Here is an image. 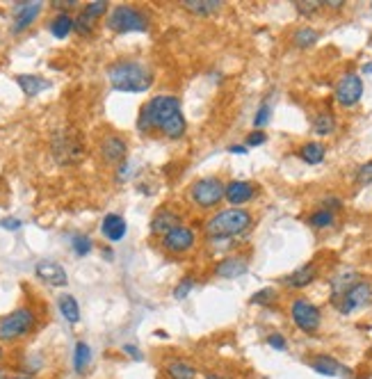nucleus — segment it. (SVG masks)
<instances>
[{
    "instance_id": "nucleus-8",
    "label": "nucleus",
    "mask_w": 372,
    "mask_h": 379,
    "mask_svg": "<svg viewBox=\"0 0 372 379\" xmlns=\"http://www.w3.org/2000/svg\"><path fill=\"white\" fill-rule=\"evenodd\" d=\"M290 322L295 325L302 334L315 336L322 329V309L315 302H311L308 297H295L288 306Z\"/></svg>"
},
{
    "instance_id": "nucleus-30",
    "label": "nucleus",
    "mask_w": 372,
    "mask_h": 379,
    "mask_svg": "<svg viewBox=\"0 0 372 379\" xmlns=\"http://www.w3.org/2000/svg\"><path fill=\"white\" fill-rule=\"evenodd\" d=\"M58 309L62 313V318H65L69 325H78L81 322V304H78V299L74 295H60L58 299Z\"/></svg>"
},
{
    "instance_id": "nucleus-19",
    "label": "nucleus",
    "mask_w": 372,
    "mask_h": 379,
    "mask_svg": "<svg viewBox=\"0 0 372 379\" xmlns=\"http://www.w3.org/2000/svg\"><path fill=\"white\" fill-rule=\"evenodd\" d=\"M35 274L53 288H65L69 283L67 270L60 263H55V260H39L35 265Z\"/></svg>"
},
{
    "instance_id": "nucleus-31",
    "label": "nucleus",
    "mask_w": 372,
    "mask_h": 379,
    "mask_svg": "<svg viewBox=\"0 0 372 379\" xmlns=\"http://www.w3.org/2000/svg\"><path fill=\"white\" fill-rule=\"evenodd\" d=\"M92 366V347L90 343L85 341H78L74 345V370L76 375H85L87 370Z\"/></svg>"
},
{
    "instance_id": "nucleus-22",
    "label": "nucleus",
    "mask_w": 372,
    "mask_h": 379,
    "mask_svg": "<svg viewBox=\"0 0 372 379\" xmlns=\"http://www.w3.org/2000/svg\"><path fill=\"white\" fill-rule=\"evenodd\" d=\"M311 128L318 137H329L338 130V119L331 110H320V112L313 115L311 119Z\"/></svg>"
},
{
    "instance_id": "nucleus-2",
    "label": "nucleus",
    "mask_w": 372,
    "mask_h": 379,
    "mask_svg": "<svg viewBox=\"0 0 372 379\" xmlns=\"http://www.w3.org/2000/svg\"><path fill=\"white\" fill-rule=\"evenodd\" d=\"M254 226V212L247 208H219L203 222L205 240L219 242V240H233L240 238Z\"/></svg>"
},
{
    "instance_id": "nucleus-5",
    "label": "nucleus",
    "mask_w": 372,
    "mask_h": 379,
    "mask_svg": "<svg viewBox=\"0 0 372 379\" xmlns=\"http://www.w3.org/2000/svg\"><path fill=\"white\" fill-rule=\"evenodd\" d=\"M37 329V313L33 306H19L12 313L0 315V343H19Z\"/></svg>"
},
{
    "instance_id": "nucleus-4",
    "label": "nucleus",
    "mask_w": 372,
    "mask_h": 379,
    "mask_svg": "<svg viewBox=\"0 0 372 379\" xmlns=\"http://www.w3.org/2000/svg\"><path fill=\"white\" fill-rule=\"evenodd\" d=\"M105 28L112 30L117 35H128V33H149L151 28V17L146 10L135 5H117L108 12Z\"/></svg>"
},
{
    "instance_id": "nucleus-11",
    "label": "nucleus",
    "mask_w": 372,
    "mask_h": 379,
    "mask_svg": "<svg viewBox=\"0 0 372 379\" xmlns=\"http://www.w3.org/2000/svg\"><path fill=\"white\" fill-rule=\"evenodd\" d=\"M196 242H199V233H196L192 226L180 224L167 235H162L160 247L171 256H183V254H189L192 249H196Z\"/></svg>"
},
{
    "instance_id": "nucleus-52",
    "label": "nucleus",
    "mask_w": 372,
    "mask_h": 379,
    "mask_svg": "<svg viewBox=\"0 0 372 379\" xmlns=\"http://www.w3.org/2000/svg\"><path fill=\"white\" fill-rule=\"evenodd\" d=\"M370 7H372V3H370Z\"/></svg>"
},
{
    "instance_id": "nucleus-36",
    "label": "nucleus",
    "mask_w": 372,
    "mask_h": 379,
    "mask_svg": "<svg viewBox=\"0 0 372 379\" xmlns=\"http://www.w3.org/2000/svg\"><path fill=\"white\" fill-rule=\"evenodd\" d=\"M272 121V103H260L258 110H256V115H254V130H260V128H265L267 124Z\"/></svg>"
},
{
    "instance_id": "nucleus-10",
    "label": "nucleus",
    "mask_w": 372,
    "mask_h": 379,
    "mask_svg": "<svg viewBox=\"0 0 372 379\" xmlns=\"http://www.w3.org/2000/svg\"><path fill=\"white\" fill-rule=\"evenodd\" d=\"M363 76L356 71H345L334 85V101L340 108H356L363 99Z\"/></svg>"
},
{
    "instance_id": "nucleus-1",
    "label": "nucleus",
    "mask_w": 372,
    "mask_h": 379,
    "mask_svg": "<svg viewBox=\"0 0 372 379\" xmlns=\"http://www.w3.org/2000/svg\"><path fill=\"white\" fill-rule=\"evenodd\" d=\"M137 130L142 135L160 133L167 140H180L187 133V119L183 115L180 99L171 94H155L140 108L137 112Z\"/></svg>"
},
{
    "instance_id": "nucleus-49",
    "label": "nucleus",
    "mask_w": 372,
    "mask_h": 379,
    "mask_svg": "<svg viewBox=\"0 0 372 379\" xmlns=\"http://www.w3.org/2000/svg\"><path fill=\"white\" fill-rule=\"evenodd\" d=\"M10 377H12V375H10V370L0 366V379H10Z\"/></svg>"
},
{
    "instance_id": "nucleus-17",
    "label": "nucleus",
    "mask_w": 372,
    "mask_h": 379,
    "mask_svg": "<svg viewBox=\"0 0 372 379\" xmlns=\"http://www.w3.org/2000/svg\"><path fill=\"white\" fill-rule=\"evenodd\" d=\"M212 272L219 279H237L249 272V258L244 254H226L224 258H219Z\"/></svg>"
},
{
    "instance_id": "nucleus-51",
    "label": "nucleus",
    "mask_w": 372,
    "mask_h": 379,
    "mask_svg": "<svg viewBox=\"0 0 372 379\" xmlns=\"http://www.w3.org/2000/svg\"><path fill=\"white\" fill-rule=\"evenodd\" d=\"M3 359H5V347H3V343H0V363H3Z\"/></svg>"
},
{
    "instance_id": "nucleus-47",
    "label": "nucleus",
    "mask_w": 372,
    "mask_h": 379,
    "mask_svg": "<svg viewBox=\"0 0 372 379\" xmlns=\"http://www.w3.org/2000/svg\"><path fill=\"white\" fill-rule=\"evenodd\" d=\"M203 379H231V377H226V375H219V373H212V370H208V373L203 375Z\"/></svg>"
},
{
    "instance_id": "nucleus-21",
    "label": "nucleus",
    "mask_w": 372,
    "mask_h": 379,
    "mask_svg": "<svg viewBox=\"0 0 372 379\" xmlns=\"http://www.w3.org/2000/svg\"><path fill=\"white\" fill-rule=\"evenodd\" d=\"M126 233H128V222H126V217L119 215V212H108V215L101 219V235L108 242L112 244L121 242L126 238Z\"/></svg>"
},
{
    "instance_id": "nucleus-34",
    "label": "nucleus",
    "mask_w": 372,
    "mask_h": 379,
    "mask_svg": "<svg viewBox=\"0 0 372 379\" xmlns=\"http://www.w3.org/2000/svg\"><path fill=\"white\" fill-rule=\"evenodd\" d=\"M249 302L256 304V306H265L267 309V306H274L276 302H279V290L276 288H260L251 295Z\"/></svg>"
},
{
    "instance_id": "nucleus-20",
    "label": "nucleus",
    "mask_w": 372,
    "mask_h": 379,
    "mask_svg": "<svg viewBox=\"0 0 372 379\" xmlns=\"http://www.w3.org/2000/svg\"><path fill=\"white\" fill-rule=\"evenodd\" d=\"M162 375L167 379H196L199 368L185 357H169L162 363Z\"/></svg>"
},
{
    "instance_id": "nucleus-35",
    "label": "nucleus",
    "mask_w": 372,
    "mask_h": 379,
    "mask_svg": "<svg viewBox=\"0 0 372 379\" xmlns=\"http://www.w3.org/2000/svg\"><path fill=\"white\" fill-rule=\"evenodd\" d=\"M71 249H74V254L76 256H90L92 254V249H94V242L90 235H74V240H71Z\"/></svg>"
},
{
    "instance_id": "nucleus-43",
    "label": "nucleus",
    "mask_w": 372,
    "mask_h": 379,
    "mask_svg": "<svg viewBox=\"0 0 372 379\" xmlns=\"http://www.w3.org/2000/svg\"><path fill=\"white\" fill-rule=\"evenodd\" d=\"M121 352L126 354V357H130L133 361H142V359H144V354L140 352V347H137V345H133V343L121 345Z\"/></svg>"
},
{
    "instance_id": "nucleus-45",
    "label": "nucleus",
    "mask_w": 372,
    "mask_h": 379,
    "mask_svg": "<svg viewBox=\"0 0 372 379\" xmlns=\"http://www.w3.org/2000/svg\"><path fill=\"white\" fill-rule=\"evenodd\" d=\"M345 0H322V10H343Z\"/></svg>"
},
{
    "instance_id": "nucleus-39",
    "label": "nucleus",
    "mask_w": 372,
    "mask_h": 379,
    "mask_svg": "<svg viewBox=\"0 0 372 379\" xmlns=\"http://www.w3.org/2000/svg\"><path fill=\"white\" fill-rule=\"evenodd\" d=\"M265 343H267V347H270V350H274V352H286V350H288V338L283 336L281 331H272V334H267Z\"/></svg>"
},
{
    "instance_id": "nucleus-44",
    "label": "nucleus",
    "mask_w": 372,
    "mask_h": 379,
    "mask_svg": "<svg viewBox=\"0 0 372 379\" xmlns=\"http://www.w3.org/2000/svg\"><path fill=\"white\" fill-rule=\"evenodd\" d=\"M0 226L7 228V231H19V228L23 226V222L19 217H5L3 222H0Z\"/></svg>"
},
{
    "instance_id": "nucleus-16",
    "label": "nucleus",
    "mask_w": 372,
    "mask_h": 379,
    "mask_svg": "<svg viewBox=\"0 0 372 379\" xmlns=\"http://www.w3.org/2000/svg\"><path fill=\"white\" fill-rule=\"evenodd\" d=\"M44 12V3L39 0H33V3H19L14 5V12H12V33L19 35L23 30H28L33 23L39 19V14Z\"/></svg>"
},
{
    "instance_id": "nucleus-33",
    "label": "nucleus",
    "mask_w": 372,
    "mask_h": 379,
    "mask_svg": "<svg viewBox=\"0 0 372 379\" xmlns=\"http://www.w3.org/2000/svg\"><path fill=\"white\" fill-rule=\"evenodd\" d=\"M194 288H196V279L192 274H185L183 279H180L176 286H174V290H171V295H174V299H178V302H183V299H187L189 295L194 293Z\"/></svg>"
},
{
    "instance_id": "nucleus-23",
    "label": "nucleus",
    "mask_w": 372,
    "mask_h": 379,
    "mask_svg": "<svg viewBox=\"0 0 372 379\" xmlns=\"http://www.w3.org/2000/svg\"><path fill=\"white\" fill-rule=\"evenodd\" d=\"M297 158L306 165H322L324 158H327V146L322 144L318 140H311V142H304V144H299L297 149Z\"/></svg>"
},
{
    "instance_id": "nucleus-28",
    "label": "nucleus",
    "mask_w": 372,
    "mask_h": 379,
    "mask_svg": "<svg viewBox=\"0 0 372 379\" xmlns=\"http://www.w3.org/2000/svg\"><path fill=\"white\" fill-rule=\"evenodd\" d=\"M180 5H183V10H187L189 14L203 17V19H208L221 10V0H183Z\"/></svg>"
},
{
    "instance_id": "nucleus-29",
    "label": "nucleus",
    "mask_w": 372,
    "mask_h": 379,
    "mask_svg": "<svg viewBox=\"0 0 372 379\" xmlns=\"http://www.w3.org/2000/svg\"><path fill=\"white\" fill-rule=\"evenodd\" d=\"M49 30L55 39H67L71 33H74V17H71L69 12H58L49 21Z\"/></svg>"
},
{
    "instance_id": "nucleus-37",
    "label": "nucleus",
    "mask_w": 372,
    "mask_h": 379,
    "mask_svg": "<svg viewBox=\"0 0 372 379\" xmlns=\"http://www.w3.org/2000/svg\"><path fill=\"white\" fill-rule=\"evenodd\" d=\"M83 12L85 14H90L92 19H103V17H108V12H110V5L105 3V0H92V3H87L83 7Z\"/></svg>"
},
{
    "instance_id": "nucleus-41",
    "label": "nucleus",
    "mask_w": 372,
    "mask_h": 379,
    "mask_svg": "<svg viewBox=\"0 0 372 379\" xmlns=\"http://www.w3.org/2000/svg\"><path fill=\"white\" fill-rule=\"evenodd\" d=\"M295 10L302 17H313L315 12L322 10V0H311V3H295Z\"/></svg>"
},
{
    "instance_id": "nucleus-24",
    "label": "nucleus",
    "mask_w": 372,
    "mask_h": 379,
    "mask_svg": "<svg viewBox=\"0 0 372 379\" xmlns=\"http://www.w3.org/2000/svg\"><path fill=\"white\" fill-rule=\"evenodd\" d=\"M17 85L21 87V92L26 94V96H37V94H42L44 90H49L51 81H46L44 76H37V74H19Z\"/></svg>"
},
{
    "instance_id": "nucleus-15",
    "label": "nucleus",
    "mask_w": 372,
    "mask_h": 379,
    "mask_svg": "<svg viewBox=\"0 0 372 379\" xmlns=\"http://www.w3.org/2000/svg\"><path fill=\"white\" fill-rule=\"evenodd\" d=\"M318 276H320V267L315 260H311V263L299 265L297 270H292L290 274L283 276L281 286H286L288 290H304L311 286V283L318 281Z\"/></svg>"
},
{
    "instance_id": "nucleus-18",
    "label": "nucleus",
    "mask_w": 372,
    "mask_h": 379,
    "mask_svg": "<svg viewBox=\"0 0 372 379\" xmlns=\"http://www.w3.org/2000/svg\"><path fill=\"white\" fill-rule=\"evenodd\" d=\"M183 224V215H180V210L171 208V206H162L153 212L151 217V233L158 235V238H162V235H167L169 231H174L176 226Z\"/></svg>"
},
{
    "instance_id": "nucleus-26",
    "label": "nucleus",
    "mask_w": 372,
    "mask_h": 379,
    "mask_svg": "<svg viewBox=\"0 0 372 379\" xmlns=\"http://www.w3.org/2000/svg\"><path fill=\"white\" fill-rule=\"evenodd\" d=\"M361 279V274L356 272V270H350V267H347V270H343V272H338V274H334L329 279V288H331V299H336V297H340L345 293L347 288L350 286H354L356 281Z\"/></svg>"
},
{
    "instance_id": "nucleus-3",
    "label": "nucleus",
    "mask_w": 372,
    "mask_h": 379,
    "mask_svg": "<svg viewBox=\"0 0 372 379\" xmlns=\"http://www.w3.org/2000/svg\"><path fill=\"white\" fill-rule=\"evenodd\" d=\"M108 81L115 92L144 94L153 87V71L140 60H117L108 67Z\"/></svg>"
},
{
    "instance_id": "nucleus-14",
    "label": "nucleus",
    "mask_w": 372,
    "mask_h": 379,
    "mask_svg": "<svg viewBox=\"0 0 372 379\" xmlns=\"http://www.w3.org/2000/svg\"><path fill=\"white\" fill-rule=\"evenodd\" d=\"M258 194V185L251 183V180H228L226 183V192H224V201L231 208H244V203L254 201Z\"/></svg>"
},
{
    "instance_id": "nucleus-6",
    "label": "nucleus",
    "mask_w": 372,
    "mask_h": 379,
    "mask_svg": "<svg viewBox=\"0 0 372 379\" xmlns=\"http://www.w3.org/2000/svg\"><path fill=\"white\" fill-rule=\"evenodd\" d=\"M226 183L219 176H201L189 183L187 199L199 210H215L224 201Z\"/></svg>"
},
{
    "instance_id": "nucleus-12",
    "label": "nucleus",
    "mask_w": 372,
    "mask_h": 379,
    "mask_svg": "<svg viewBox=\"0 0 372 379\" xmlns=\"http://www.w3.org/2000/svg\"><path fill=\"white\" fill-rule=\"evenodd\" d=\"M99 153L105 165L119 167L121 162H126V155H128V142H126V137L117 135V133H108L99 142Z\"/></svg>"
},
{
    "instance_id": "nucleus-25",
    "label": "nucleus",
    "mask_w": 372,
    "mask_h": 379,
    "mask_svg": "<svg viewBox=\"0 0 372 379\" xmlns=\"http://www.w3.org/2000/svg\"><path fill=\"white\" fill-rule=\"evenodd\" d=\"M320 37L322 35H320L318 28H313V26H299L295 33H292L290 42H292V46H295V49L308 51V49H313V46L320 42Z\"/></svg>"
},
{
    "instance_id": "nucleus-13",
    "label": "nucleus",
    "mask_w": 372,
    "mask_h": 379,
    "mask_svg": "<svg viewBox=\"0 0 372 379\" xmlns=\"http://www.w3.org/2000/svg\"><path fill=\"white\" fill-rule=\"evenodd\" d=\"M306 363L313 373H318L322 377H343V379L354 377L352 368H347L343 361H338L336 357H331V354H313V357L306 359Z\"/></svg>"
},
{
    "instance_id": "nucleus-7",
    "label": "nucleus",
    "mask_w": 372,
    "mask_h": 379,
    "mask_svg": "<svg viewBox=\"0 0 372 379\" xmlns=\"http://www.w3.org/2000/svg\"><path fill=\"white\" fill-rule=\"evenodd\" d=\"M51 153L58 165L69 167L85 158V142L74 128H58L51 135Z\"/></svg>"
},
{
    "instance_id": "nucleus-32",
    "label": "nucleus",
    "mask_w": 372,
    "mask_h": 379,
    "mask_svg": "<svg viewBox=\"0 0 372 379\" xmlns=\"http://www.w3.org/2000/svg\"><path fill=\"white\" fill-rule=\"evenodd\" d=\"M96 26H99V21L92 19L90 14H85L83 10L74 17V33H78L81 37H92Z\"/></svg>"
},
{
    "instance_id": "nucleus-38",
    "label": "nucleus",
    "mask_w": 372,
    "mask_h": 379,
    "mask_svg": "<svg viewBox=\"0 0 372 379\" xmlns=\"http://www.w3.org/2000/svg\"><path fill=\"white\" fill-rule=\"evenodd\" d=\"M354 183L356 185H372V160H366L363 165L356 167V174H354Z\"/></svg>"
},
{
    "instance_id": "nucleus-9",
    "label": "nucleus",
    "mask_w": 372,
    "mask_h": 379,
    "mask_svg": "<svg viewBox=\"0 0 372 379\" xmlns=\"http://www.w3.org/2000/svg\"><path fill=\"white\" fill-rule=\"evenodd\" d=\"M331 304L336 306L340 315H354L356 311L366 309L372 304V281L370 279H359L345 290L343 295L331 299Z\"/></svg>"
},
{
    "instance_id": "nucleus-48",
    "label": "nucleus",
    "mask_w": 372,
    "mask_h": 379,
    "mask_svg": "<svg viewBox=\"0 0 372 379\" xmlns=\"http://www.w3.org/2000/svg\"><path fill=\"white\" fill-rule=\"evenodd\" d=\"M372 74V62H366V65L361 67V76H370Z\"/></svg>"
},
{
    "instance_id": "nucleus-46",
    "label": "nucleus",
    "mask_w": 372,
    "mask_h": 379,
    "mask_svg": "<svg viewBox=\"0 0 372 379\" xmlns=\"http://www.w3.org/2000/svg\"><path fill=\"white\" fill-rule=\"evenodd\" d=\"M247 151H249V149L244 144H231V146H228V153H235V155H244Z\"/></svg>"
},
{
    "instance_id": "nucleus-50",
    "label": "nucleus",
    "mask_w": 372,
    "mask_h": 379,
    "mask_svg": "<svg viewBox=\"0 0 372 379\" xmlns=\"http://www.w3.org/2000/svg\"><path fill=\"white\" fill-rule=\"evenodd\" d=\"M10 379H37V377H33V375H23V373H19V375H12Z\"/></svg>"
},
{
    "instance_id": "nucleus-42",
    "label": "nucleus",
    "mask_w": 372,
    "mask_h": 379,
    "mask_svg": "<svg viewBox=\"0 0 372 379\" xmlns=\"http://www.w3.org/2000/svg\"><path fill=\"white\" fill-rule=\"evenodd\" d=\"M265 142H267V133L265 130H249L247 140H244V146L256 149V146H263Z\"/></svg>"
},
{
    "instance_id": "nucleus-40",
    "label": "nucleus",
    "mask_w": 372,
    "mask_h": 379,
    "mask_svg": "<svg viewBox=\"0 0 372 379\" xmlns=\"http://www.w3.org/2000/svg\"><path fill=\"white\" fill-rule=\"evenodd\" d=\"M343 206H345V201H343V196H338V194H327L320 199V208H327L331 212L343 210Z\"/></svg>"
},
{
    "instance_id": "nucleus-27",
    "label": "nucleus",
    "mask_w": 372,
    "mask_h": 379,
    "mask_svg": "<svg viewBox=\"0 0 372 379\" xmlns=\"http://www.w3.org/2000/svg\"><path fill=\"white\" fill-rule=\"evenodd\" d=\"M338 222V212H331L327 208H315L306 215V224L315 228V231H327V228H334Z\"/></svg>"
}]
</instances>
